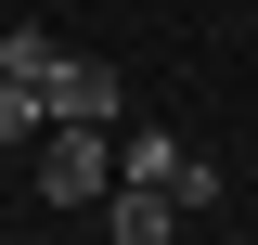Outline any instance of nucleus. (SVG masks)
<instances>
[{
    "label": "nucleus",
    "instance_id": "nucleus-3",
    "mask_svg": "<svg viewBox=\"0 0 258 245\" xmlns=\"http://www.w3.org/2000/svg\"><path fill=\"white\" fill-rule=\"evenodd\" d=\"M168 232H181V207L155 181H116V245H168Z\"/></svg>",
    "mask_w": 258,
    "mask_h": 245
},
{
    "label": "nucleus",
    "instance_id": "nucleus-4",
    "mask_svg": "<svg viewBox=\"0 0 258 245\" xmlns=\"http://www.w3.org/2000/svg\"><path fill=\"white\" fill-rule=\"evenodd\" d=\"M0 142H39V91L26 78H0Z\"/></svg>",
    "mask_w": 258,
    "mask_h": 245
},
{
    "label": "nucleus",
    "instance_id": "nucleus-2",
    "mask_svg": "<svg viewBox=\"0 0 258 245\" xmlns=\"http://www.w3.org/2000/svg\"><path fill=\"white\" fill-rule=\"evenodd\" d=\"M39 116H116V65L103 52H52L39 65Z\"/></svg>",
    "mask_w": 258,
    "mask_h": 245
},
{
    "label": "nucleus",
    "instance_id": "nucleus-1",
    "mask_svg": "<svg viewBox=\"0 0 258 245\" xmlns=\"http://www.w3.org/2000/svg\"><path fill=\"white\" fill-rule=\"evenodd\" d=\"M116 194V129L103 116H39V207H103Z\"/></svg>",
    "mask_w": 258,
    "mask_h": 245
}]
</instances>
